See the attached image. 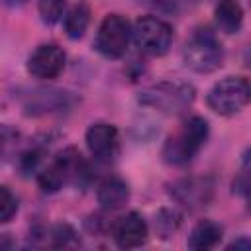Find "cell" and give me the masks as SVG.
<instances>
[{"label": "cell", "mask_w": 251, "mask_h": 251, "mask_svg": "<svg viewBox=\"0 0 251 251\" xmlns=\"http://www.w3.org/2000/svg\"><path fill=\"white\" fill-rule=\"evenodd\" d=\"M210 127L208 122L200 116L188 118L175 133H171L163 145V161L175 167L190 163L196 153L204 147Z\"/></svg>", "instance_id": "obj_1"}, {"label": "cell", "mask_w": 251, "mask_h": 251, "mask_svg": "<svg viewBox=\"0 0 251 251\" xmlns=\"http://www.w3.org/2000/svg\"><path fill=\"white\" fill-rule=\"evenodd\" d=\"M194 98H196L194 86L182 80H161L141 88L137 94L141 106L153 108L167 116L184 112L194 102Z\"/></svg>", "instance_id": "obj_2"}, {"label": "cell", "mask_w": 251, "mask_h": 251, "mask_svg": "<svg viewBox=\"0 0 251 251\" xmlns=\"http://www.w3.org/2000/svg\"><path fill=\"white\" fill-rule=\"evenodd\" d=\"M182 61L184 65L200 75L214 73L222 67L224 61V49L222 43L216 39V35L208 29L196 31L182 49Z\"/></svg>", "instance_id": "obj_3"}, {"label": "cell", "mask_w": 251, "mask_h": 251, "mask_svg": "<svg viewBox=\"0 0 251 251\" xmlns=\"http://www.w3.org/2000/svg\"><path fill=\"white\" fill-rule=\"evenodd\" d=\"M251 96L249 80L243 76H226L218 80L206 96L208 108L218 116H233L241 112Z\"/></svg>", "instance_id": "obj_4"}, {"label": "cell", "mask_w": 251, "mask_h": 251, "mask_svg": "<svg viewBox=\"0 0 251 251\" xmlns=\"http://www.w3.org/2000/svg\"><path fill=\"white\" fill-rule=\"evenodd\" d=\"M82 173H86V165L80 159V153L75 147H69L37 173V184L43 192H57L65 182L80 178Z\"/></svg>", "instance_id": "obj_5"}, {"label": "cell", "mask_w": 251, "mask_h": 251, "mask_svg": "<svg viewBox=\"0 0 251 251\" xmlns=\"http://www.w3.org/2000/svg\"><path fill=\"white\" fill-rule=\"evenodd\" d=\"M131 25L120 14H108L96 31L94 47L106 59H120L129 47Z\"/></svg>", "instance_id": "obj_6"}, {"label": "cell", "mask_w": 251, "mask_h": 251, "mask_svg": "<svg viewBox=\"0 0 251 251\" xmlns=\"http://www.w3.org/2000/svg\"><path fill=\"white\" fill-rule=\"evenodd\" d=\"M131 35L137 43V47L153 57H161L169 51L173 43V27L157 18V16H143L135 22Z\"/></svg>", "instance_id": "obj_7"}, {"label": "cell", "mask_w": 251, "mask_h": 251, "mask_svg": "<svg viewBox=\"0 0 251 251\" xmlns=\"http://www.w3.org/2000/svg\"><path fill=\"white\" fill-rule=\"evenodd\" d=\"M171 198L188 210H198L210 204L214 196V180L210 176H182L169 184Z\"/></svg>", "instance_id": "obj_8"}, {"label": "cell", "mask_w": 251, "mask_h": 251, "mask_svg": "<svg viewBox=\"0 0 251 251\" xmlns=\"http://www.w3.org/2000/svg\"><path fill=\"white\" fill-rule=\"evenodd\" d=\"M75 96L63 88H35L29 94H25L22 108L25 116H45L53 112H63L73 108Z\"/></svg>", "instance_id": "obj_9"}, {"label": "cell", "mask_w": 251, "mask_h": 251, "mask_svg": "<svg viewBox=\"0 0 251 251\" xmlns=\"http://www.w3.org/2000/svg\"><path fill=\"white\" fill-rule=\"evenodd\" d=\"M84 141H86V147H88L90 155L100 163H110L118 157L120 133H118V127L112 126V124H106V122L92 124L86 129Z\"/></svg>", "instance_id": "obj_10"}, {"label": "cell", "mask_w": 251, "mask_h": 251, "mask_svg": "<svg viewBox=\"0 0 251 251\" xmlns=\"http://www.w3.org/2000/svg\"><path fill=\"white\" fill-rule=\"evenodd\" d=\"M67 55L65 51L55 43H43L39 45L29 57H27V73L35 78H55L65 69Z\"/></svg>", "instance_id": "obj_11"}, {"label": "cell", "mask_w": 251, "mask_h": 251, "mask_svg": "<svg viewBox=\"0 0 251 251\" xmlns=\"http://www.w3.org/2000/svg\"><path fill=\"white\" fill-rule=\"evenodd\" d=\"M112 237L118 247L122 249H135L141 247L149 237V227L141 214L127 212L120 216L112 224Z\"/></svg>", "instance_id": "obj_12"}, {"label": "cell", "mask_w": 251, "mask_h": 251, "mask_svg": "<svg viewBox=\"0 0 251 251\" xmlns=\"http://www.w3.org/2000/svg\"><path fill=\"white\" fill-rule=\"evenodd\" d=\"M96 198L104 210H120L129 198V186L122 176L110 175L98 184Z\"/></svg>", "instance_id": "obj_13"}, {"label": "cell", "mask_w": 251, "mask_h": 251, "mask_svg": "<svg viewBox=\"0 0 251 251\" xmlns=\"http://www.w3.org/2000/svg\"><path fill=\"white\" fill-rule=\"evenodd\" d=\"M222 233L224 231H222L220 224H216L212 220H200L192 227V231H190V235L186 239V245H188V249H196V251L204 249L206 251V249H212V247H216L220 243Z\"/></svg>", "instance_id": "obj_14"}, {"label": "cell", "mask_w": 251, "mask_h": 251, "mask_svg": "<svg viewBox=\"0 0 251 251\" xmlns=\"http://www.w3.org/2000/svg\"><path fill=\"white\" fill-rule=\"evenodd\" d=\"M214 18L216 25L224 33H237L243 25V8L237 0H220Z\"/></svg>", "instance_id": "obj_15"}, {"label": "cell", "mask_w": 251, "mask_h": 251, "mask_svg": "<svg viewBox=\"0 0 251 251\" xmlns=\"http://www.w3.org/2000/svg\"><path fill=\"white\" fill-rule=\"evenodd\" d=\"M90 24V8L82 2L75 4L73 8H69L63 16V27H65V33L67 37L71 39H80L86 31Z\"/></svg>", "instance_id": "obj_16"}, {"label": "cell", "mask_w": 251, "mask_h": 251, "mask_svg": "<svg viewBox=\"0 0 251 251\" xmlns=\"http://www.w3.org/2000/svg\"><path fill=\"white\" fill-rule=\"evenodd\" d=\"M180 222H182V216L175 208H161L155 216V229L165 239V237L173 235L178 229Z\"/></svg>", "instance_id": "obj_17"}, {"label": "cell", "mask_w": 251, "mask_h": 251, "mask_svg": "<svg viewBox=\"0 0 251 251\" xmlns=\"http://www.w3.org/2000/svg\"><path fill=\"white\" fill-rule=\"evenodd\" d=\"M20 145V131L10 124H0V163L6 161Z\"/></svg>", "instance_id": "obj_18"}, {"label": "cell", "mask_w": 251, "mask_h": 251, "mask_svg": "<svg viewBox=\"0 0 251 251\" xmlns=\"http://www.w3.org/2000/svg\"><path fill=\"white\" fill-rule=\"evenodd\" d=\"M49 235H51V243H49L51 247H76V245H80L76 231L69 224H57Z\"/></svg>", "instance_id": "obj_19"}, {"label": "cell", "mask_w": 251, "mask_h": 251, "mask_svg": "<svg viewBox=\"0 0 251 251\" xmlns=\"http://www.w3.org/2000/svg\"><path fill=\"white\" fill-rule=\"evenodd\" d=\"M65 4L67 0H39L37 8H39V16L45 24H55L61 20L63 12H65Z\"/></svg>", "instance_id": "obj_20"}, {"label": "cell", "mask_w": 251, "mask_h": 251, "mask_svg": "<svg viewBox=\"0 0 251 251\" xmlns=\"http://www.w3.org/2000/svg\"><path fill=\"white\" fill-rule=\"evenodd\" d=\"M18 212V200L14 196V192L0 184V224H6L10 222Z\"/></svg>", "instance_id": "obj_21"}, {"label": "cell", "mask_w": 251, "mask_h": 251, "mask_svg": "<svg viewBox=\"0 0 251 251\" xmlns=\"http://www.w3.org/2000/svg\"><path fill=\"white\" fill-rule=\"evenodd\" d=\"M43 147H39V145H33V147H29V149H25L22 155H20V169L24 171V173H33V171H37V165L41 163V159H43Z\"/></svg>", "instance_id": "obj_22"}, {"label": "cell", "mask_w": 251, "mask_h": 251, "mask_svg": "<svg viewBox=\"0 0 251 251\" xmlns=\"http://www.w3.org/2000/svg\"><path fill=\"white\" fill-rule=\"evenodd\" d=\"M153 4L165 14H178L186 8L188 0H153Z\"/></svg>", "instance_id": "obj_23"}, {"label": "cell", "mask_w": 251, "mask_h": 251, "mask_svg": "<svg viewBox=\"0 0 251 251\" xmlns=\"http://www.w3.org/2000/svg\"><path fill=\"white\" fill-rule=\"evenodd\" d=\"M233 190L241 196H247L249 192V167H247V155H245V163H243V169L239 171V178L233 180Z\"/></svg>", "instance_id": "obj_24"}, {"label": "cell", "mask_w": 251, "mask_h": 251, "mask_svg": "<svg viewBox=\"0 0 251 251\" xmlns=\"http://www.w3.org/2000/svg\"><path fill=\"white\" fill-rule=\"evenodd\" d=\"M231 247H235V249H249L251 243H249V239L243 237V239H239V241H233V243L229 245V249H231Z\"/></svg>", "instance_id": "obj_25"}, {"label": "cell", "mask_w": 251, "mask_h": 251, "mask_svg": "<svg viewBox=\"0 0 251 251\" xmlns=\"http://www.w3.org/2000/svg\"><path fill=\"white\" fill-rule=\"evenodd\" d=\"M6 6H22V4H25L27 0H2Z\"/></svg>", "instance_id": "obj_26"}]
</instances>
